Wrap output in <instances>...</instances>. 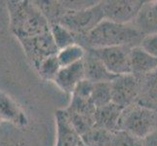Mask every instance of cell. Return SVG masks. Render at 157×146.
<instances>
[{"label": "cell", "instance_id": "cell-3", "mask_svg": "<svg viewBox=\"0 0 157 146\" xmlns=\"http://www.w3.org/2000/svg\"><path fill=\"white\" fill-rule=\"evenodd\" d=\"M125 131L140 139L157 129V113L155 109L135 103L123 110L119 131Z\"/></svg>", "mask_w": 157, "mask_h": 146}, {"label": "cell", "instance_id": "cell-21", "mask_svg": "<svg viewBox=\"0 0 157 146\" xmlns=\"http://www.w3.org/2000/svg\"><path fill=\"white\" fill-rule=\"evenodd\" d=\"M62 66L59 62L57 55H53L42 61L36 70L43 80L54 82Z\"/></svg>", "mask_w": 157, "mask_h": 146}, {"label": "cell", "instance_id": "cell-17", "mask_svg": "<svg viewBox=\"0 0 157 146\" xmlns=\"http://www.w3.org/2000/svg\"><path fill=\"white\" fill-rule=\"evenodd\" d=\"M114 133L95 125L81 136V140L87 146H111Z\"/></svg>", "mask_w": 157, "mask_h": 146}, {"label": "cell", "instance_id": "cell-11", "mask_svg": "<svg viewBox=\"0 0 157 146\" xmlns=\"http://www.w3.org/2000/svg\"><path fill=\"white\" fill-rule=\"evenodd\" d=\"M85 79L92 83L111 82L117 76L109 72L99 57L92 50H87L83 58Z\"/></svg>", "mask_w": 157, "mask_h": 146}, {"label": "cell", "instance_id": "cell-13", "mask_svg": "<svg viewBox=\"0 0 157 146\" xmlns=\"http://www.w3.org/2000/svg\"><path fill=\"white\" fill-rule=\"evenodd\" d=\"M0 119L15 127H23L28 123L25 112L17 101L4 92H0Z\"/></svg>", "mask_w": 157, "mask_h": 146}, {"label": "cell", "instance_id": "cell-4", "mask_svg": "<svg viewBox=\"0 0 157 146\" xmlns=\"http://www.w3.org/2000/svg\"><path fill=\"white\" fill-rule=\"evenodd\" d=\"M104 20V11L100 1L93 6L76 11H69L63 8V14L54 24L63 25L78 37L88 34Z\"/></svg>", "mask_w": 157, "mask_h": 146}, {"label": "cell", "instance_id": "cell-18", "mask_svg": "<svg viewBox=\"0 0 157 146\" xmlns=\"http://www.w3.org/2000/svg\"><path fill=\"white\" fill-rule=\"evenodd\" d=\"M86 52L87 50L84 47L79 44H73L59 50L57 54V57L61 66L63 67L83 61Z\"/></svg>", "mask_w": 157, "mask_h": 146}, {"label": "cell", "instance_id": "cell-26", "mask_svg": "<svg viewBox=\"0 0 157 146\" xmlns=\"http://www.w3.org/2000/svg\"><path fill=\"white\" fill-rule=\"evenodd\" d=\"M80 146H87V145H85V144H83V143H82V144H81Z\"/></svg>", "mask_w": 157, "mask_h": 146}, {"label": "cell", "instance_id": "cell-23", "mask_svg": "<svg viewBox=\"0 0 157 146\" xmlns=\"http://www.w3.org/2000/svg\"><path fill=\"white\" fill-rule=\"evenodd\" d=\"M139 46L150 56L157 58V33L144 35Z\"/></svg>", "mask_w": 157, "mask_h": 146}, {"label": "cell", "instance_id": "cell-24", "mask_svg": "<svg viewBox=\"0 0 157 146\" xmlns=\"http://www.w3.org/2000/svg\"><path fill=\"white\" fill-rule=\"evenodd\" d=\"M144 146H157V129L143 139Z\"/></svg>", "mask_w": 157, "mask_h": 146}, {"label": "cell", "instance_id": "cell-2", "mask_svg": "<svg viewBox=\"0 0 157 146\" xmlns=\"http://www.w3.org/2000/svg\"><path fill=\"white\" fill-rule=\"evenodd\" d=\"M8 11L11 30L19 40L40 35L51 29L50 21L33 2L10 1Z\"/></svg>", "mask_w": 157, "mask_h": 146}, {"label": "cell", "instance_id": "cell-15", "mask_svg": "<svg viewBox=\"0 0 157 146\" xmlns=\"http://www.w3.org/2000/svg\"><path fill=\"white\" fill-rule=\"evenodd\" d=\"M134 25L144 35L157 33V1H145Z\"/></svg>", "mask_w": 157, "mask_h": 146}, {"label": "cell", "instance_id": "cell-7", "mask_svg": "<svg viewBox=\"0 0 157 146\" xmlns=\"http://www.w3.org/2000/svg\"><path fill=\"white\" fill-rule=\"evenodd\" d=\"M19 41L24 48L26 57L35 69H37L42 61H44L48 57L57 55L59 52L53 39L51 29L40 35L21 39Z\"/></svg>", "mask_w": 157, "mask_h": 146}, {"label": "cell", "instance_id": "cell-27", "mask_svg": "<svg viewBox=\"0 0 157 146\" xmlns=\"http://www.w3.org/2000/svg\"><path fill=\"white\" fill-rule=\"evenodd\" d=\"M1 123H2V121H1V119H0V126H1Z\"/></svg>", "mask_w": 157, "mask_h": 146}, {"label": "cell", "instance_id": "cell-8", "mask_svg": "<svg viewBox=\"0 0 157 146\" xmlns=\"http://www.w3.org/2000/svg\"><path fill=\"white\" fill-rule=\"evenodd\" d=\"M93 51L105 64V67L115 76L131 74L130 66V47L117 46L101 49H89Z\"/></svg>", "mask_w": 157, "mask_h": 146}, {"label": "cell", "instance_id": "cell-6", "mask_svg": "<svg viewBox=\"0 0 157 146\" xmlns=\"http://www.w3.org/2000/svg\"><path fill=\"white\" fill-rule=\"evenodd\" d=\"M140 92V79L133 74L119 75L111 81L112 102L123 109L137 103Z\"/></svg>", "mask_w": 157, "mask_h": 146}, {"label": "cell", "instance_id": "cell-19", "mask_svg": "<svg viewBox=\"0 0 157 146\" xmlns=\"http://www.w3.org/2000/svg\"><path fill=\"white\" fill-rule=\"evenodd\" d=\"M51 33L58 50L77 44L76 35L59 24H51Z\"/></svg>", "mask_w": 157, "mask_h": 146}, {"label": "cell", "instance_id": "cell-22", "mask_svg": "<svg viewBox=\"0 0 157 146\" xmlns=\"http://www.w3.org/2000/svg\"><path fill=\"white\" fill-rule=\"evenodd\" d=\"M111 146H144V141L143 139L120 129L114 133Z\"/></svg>", "mask_w": 157, "mask_h": 146}, {"label": "cell", "instance_id": "cell-10", "mask_svg": "<svg viewBox=\"0 0 157 146\" xmlns=\"http://www.w3.org/2000/svg\"><path fill=\"white\" fill-rule=\"evenodd\" d=\"M85 79V71L83 61L71 66H63L59 69L56 79L54 80L59 89L66 94L71 95L78 84Z\"/></svg>", "mask_w": 157, "mask_h": 146}, {"label": "cell", "instance_id": "cell-1", "mask_svg": "<svg viewBox=\"0 0 157 146\" xmlns=\"http://www.w3.org/2000/svg\"><path fill=\"white\" fill-rule=\"evenodd\" d=\"M144 37L134 24H120L104 20L96 28L84 36L76 37L77 44L89 49H101L107 47H136Z\"/></svg>", "mask_w": 157, "mask_h": 146}, {"label": "cell", "instance_id": "cell-12", "mask_svg": "<svg viewBox=\"0 0 157 146\" xmlns=\"http://www.w3.org/2000/svg\"><path fill=\"white\" fill-rule=\"evenodd\" d=\"M130 66L131 74L142 79L157 69V58L150 56L140 46H136L130 50Z\"/></svg>", "mask_w": 157, "mask_h": 146}, {"label": "cell", "instance_id": "cell-28", "mask_svg": "<svg viewBox=\"0 0 157 146\" xmlns=\"http://www.w3.org/2000/svg\"><path fill=\"white\" fill-rule=\"evenodd\" d=\"M155 111H156V113H157V107L155 108Z\"/></svg>", "mask_w": 157, "mask_h": 146}, {"label": "cell", "instance_id": "cell-14", "mask_svg": "<svg viewBox=\"0 0 157 146\" xmlns=\"http://www.w3.org/2000/svg\"><path fill=\"white\" fill-rule=\"evenodd\" d=\"M123 110V108L114 104L113 102L97 108L95 113L96 126L109 129L111 132L119 131V124Z\"/></svg>", "mask_w": 157, "mask_h": 146}, {"label": "cell", "instance_id": "cell-9", "mask_svg": "<svg viewBox=\"0 0 157 146\" xmlns=\"http://www.w3.org/2000/svg\"><path fill=\"white\" fill-rule=\"evenodd\" d=\"M56 144L55 146H80L81 136L72 125L66 109H58L55 112Z\"/></svg>", "mask_w": 157, "mask_h": 146}, {"label": "cell", "instance_id": "cell-5", "mask_svg": "<svg viewBox=\"0 0 157 146\" xmlns=\"http://www.w3.org/2000/svg\"><path fill=\"white\" fill-rule=\"evenodd\" d=\"M145 1L140 0H108L101 1L105 20L120 24H131L136 21Z\"/></svg>", "mask_w": 157, "mask_h": 146}, {"label": "cell", "instance_id": "cell-16", "mask_svg": "<svg viewBox=\"0 0 157 146\" xmlns=\"http://www.w3.org/2000/svg\"><path fill=\"white\" fill-rule=\"evenodd\" d=\"M138 104L155 109L157 107V69L140 79Z\"/></svg>", "mask_w": 157, "mask_h": 146}, {"label": "cell", "instance_id": "cell-20", "mask_svg": "<svg viewBox=\"0 0 157 146\" xmlns=\"http://www.w3.org/2000/svg\"><path fill=\"white\" fill-rule=\"evenodd\" d=\"M91 99L96 108H100L112 102L111 82L95 83L92 90Z\"/></svg>", "mask_w": 157, "mask_h": 146}, {"label": "cell", "instance_id": "cell-25", "mask_svg": "<svg viewBox=\"0 0 157 146\" xmlns=\"http://www.w3.org/2000/svg\"><path fill=\"white\" fill-rule=\"evenodd\" d=\"M0 146H17V143L13 141L12 138H7L1 134L0 137Z\"/></svg>", "mask_w": 157, "mask_h": 146}]
</instances>
